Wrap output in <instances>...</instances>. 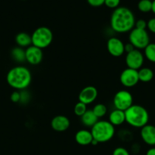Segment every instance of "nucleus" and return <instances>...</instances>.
<instances>
[{
	"instance_id": "obj_1",
	"label": "nucleus",
	"mask_w": 155,
	"mask_h": 155,
	"mask_svg": "<svg viewBox=\"0 0 155 155\" xmlns=\"http://www.w3.org/2000/svg\"><path fill=\"white\" fill-rule=\"evenodd\" d=\"M135 18L133 12L126 7L114 9L110 18V26L113 31L119 33L130 32L135 27Z\"/></svg>"
},
{
	"instance_id": "obj_2",
	"label": "nucleus",
	"mask_w": 155,
	"mask_h": 155,
	"mask_svg": "<svg viewBox=\"0 0 155 155\" xmlns=\"http://www.w3.org/2000/svg\"><path fill=\"white\" fill-rule=\"evenodd\" d=\"M9 86L15 90H25L30 85L32 75L30 71L24 66H16L9 70L6 76Z\"/></svg>"
},
{
	"instance_id": "obj_3",
	"label": "nucleus",
	"mask_w": 155,
	"mask_h": 155,
	"mask_svg": "<svg viewBox=\"0 0 155 155\" xmlns=\"http://www.w3.org/2000/svg\"><path fill=\"white\" fill-rule=\"evenodd\" d=\"M126 122L135 128H142L147 125L149 120V114L144 107L138 104H132L125 111Z\"/></svg>"
},
{
	"instance_id": "obj_4",
	"label": "nucleus",
	"mask_w": 155,
	"mask_h": 155,
	"mask_svg": "<svg viewBox=\"0 0 155 155\" xmlns=\"http://www.w3.org/2000/svg\"><path fill=\"white\" fill-rule=\"evenodd\" d=\"M91 129L93 138L98 143L109 142L115 136V127L108 120H98Z\"/></svg>"
},
{
	"instance_id": "obj_5",
	"label": "nucleus",
	"mask_w": 155,
	"mask_h": 155,
	"mask_svg": "<svg viewBox=\"0 0 155 155\" xmlns=\"http://www.w3.org/2000/svg\"><path fill=\"white\" fill-rule=\"evenodd\" d=\"M32 45L40 49L50 46L53 40V33L46 27H40L33 32L31 35Z\"/></svg>"
},
{
	"instance_id": "obj_6",
	"label": "nucleus",
	"mask_w": 155,
	"mask_h": 155,
	"mask_svg": "<svg viewBox=\"0 0 155 155\" xmlns=\"http://www.w3.org/2000/svg\"><path fill=\"white\" fill-rule=\"evenodd\" d=\"M129 42L134 46L135 49H144L150 43V37L146 30H140L134 27L129 36Z\"/></svg>"
},
{
	"instance_id": "obj_7",
	"label": "nucleus",
	"mask_w": 155,
	"mask_h": 155,
	"mask_svg": "<svg viewBox=\"0 0 155 155\" xmlns=\"http://www.w3.org/2000/svg\"><path fill=\"white\" fill-rule=\"evenodd\" d=\"M133 104V96L127 90H120L115 94L113 105L115 109L126 111Z\"/></svg>"
},
{
	"instance_id": "obj_8",
	"label": "nucleus",
	"mask_w": 155,
	"mask_h": 155,
	"mask_svg": "<svg viewBox=\"0 0 155 155\" xmlns=\"http://www.w3.org/2000/svg\"><path fill=\"white\" fill-rule=\"evenodd\" d=\"M121 84L126 88H132L139 82L138 71L127 68L123 70L119 77Z\"/></svg>"
},
{
	"instance_id": "obj_9",
	"label": "nucleus",
	"mask_w": 155,
	"mask_h": 155,
	"mask_svg": "<svg viewBox=\"0 0 155 155\" xmlns=\"http://www.w3.org/2000/svg\"><path fill=\"white\" fill-rule=\"evenodd\" d=\"M144 54L138 49H134L131 52L127 53L126 56V64L131 69L138 71L144 64Z\"/></svg>"
},
{
	"instance_id": "obj_10",
	"label": "nucleus",
	"mask_w": 155,
	"mask_h": 155,
	"mask_svg": "<svg viewBox=\"0 0 155 155\" xmlns=\"http://www.w3.org/2000/svg\"><path fill=\"white\" fill-rule=\"evenodd\" d=\"M108 52L113 57L118 58L125 53V44L117 37H110L106 43Z\"/></svg>"
},
{
	"instance_id": "obj_11",
	"label": "nucleus",
	"mask_w": 155,
	"mask_h": 155,
	"mask_svg": "<svg viewBox=\"0 0 155 155\" xmlns=\"http://www.w3.org/2000/svg\"><path fill=\"white\" fill-rule=\"evenodd\" d=\"M43 57V51L40 48L31 45L25 49L26 61L31 65H37L41 63Z\"/></svg>"
},
{
	"instance_id": "obj_12",
	"label": "nucleus",
	"mask_w": 155,
	"mask_h": 155,
	"mask_svg": "<svg viewBox=\"0 0 155 155\" xmlns=\"http://www.w3.org/2000/svg\"><path fill=\"white\" fill-rule=\"evenodd\" d=\"M98 95V91L94 86H88L81 90L78 95V100L80 102L86 105L94 102Z\"/></svg>"
},
{
	"instance_id": "obj_13",
	"label": "nucleus",
	"mask_w": 155,
	"mask_h": 155,
	"mask_svg": "<svg viewBox=\"0 0 155 155\" xmlns=\"http://www.w3.org/2000/svg\"><path fill=\"white\" fill-rule=\"evenodd\" d=\"M70 127V120L64 115H57L51 120V127L56 132L66 131Z\"/></svg>"
},
{
	"instance_id": "obj_14",
	"label": "nucleus",
	"mask_w": 155,
	"mask_h": 155,
	"mask_svg": "<svg viewBox=\"0 0 155 155\" xmlns=\"http://www.w3.org/2000/svg\"><path fill=\"white\" fill-rule=\"evenodd\" d=\"M141 137L143 142L150 146L155 145V127L147 124L141 129Z\"/></svg>"
},
{
	"instance_id": "obj_15",
	"label": "nucleus",
	"mask_w": 155,
	"mask_h": 155,
	"mask_svg": "<svg viewBox=\"0 0 155 155\" xmlns=\"http://www.w3.org/2000/svg\"><path fill=\"white\" fill-rule=\"evenodd\" d=\"M74 139L78 145L81 146H87L91 145L94 138L91 131L88 130H81L75 133Z\"/></svg>"
},
{
	"instance_id": "obj_16",
	"label": "nucleus",
	"mask_w": 155,
	"mask_h": 155,
	"mask_svg": "<svg viewBox=\"0 0 155 155\" xmlns=\"http://www.w3.org/2000/svg\"><path fill=\"white\" fill-rule=\"evenodd\" d=\"M109 122L114 127L120 126L126 122L125 111L118 109H114L109 114Z\"/></svg>"
},
{
	"instance_id": "obj_17",
	"label": "nucleus",
	"mask_w": 155,
	"mask_h": 155,
	"mask_svg": "<svg viewBox=\"0 0 155 155\" xmlns=\"http://www.w3.org/2000/svg\"><path fill=\"white\" fill-rule=\"evenodd\" d=\"M15 42H16L18 46L21 48H26L32 45L31 35L28 34L24 32L18 33L15 36Z\"/></svg>"
},
{
	"instance_id": "obj_18",
	"label": "nucleus",
	"mask_w": 155,
	"mask_h": 155,
	"mask_svg": "<svg viewBox=\"0 0 155 155\" xmlns=\"http://www.w3.org/2000/svg\"><path fill=\"white\" fill-rule=\"evenodd\" d=\"M98 118L95 116L92 110H88L81 117V121L82 124L86 127H91L98 121Z\"/></svg>"
},
{
	"instance_id": "obj_19",
	"label": "nucleus",
	"mask_w": 155,
	"mask_h": 155,
	"mask_svg": "<svg viewBox=\"0 0 155 155\" xmlns=\"http://www.w3.org/2000/svg\"><path fill=\"white\" fill-rule=\"evenodd\" d=\"M139 81L148 83L153 78V72L148 68H141L138 71Z\"/></svg>"
},
{
	"instance_id": "obj_20",
	"label": "nucleus",
	"mask_w": 155,
	"mask_h": 155,
	"mask_svg": "<svg viewBox=\"0 0 155 155\" xmlns=\"http://www.w3.org/2000/svg\"><path fill=\"white\" fill-rule=\"evenodd\" d=\"M11 55L12 58L18 63H22V62L26 61L25 59V50L23 48L19 46L15 47L12 49L11 51Z\"/></svg>"
},
{
	"instance_id": "obj_21",
	"label": "nucleus",
	"mask_w": 155,
	"mask_h": 155,
	"mask_svg": "<svg viewBox=\"0 0 155 155\" xmlns=\"http://www.w3.org/2000/svg\"><path fill=\"white\" fill-rule=\"evenodd\" d=\"M144 56L149 61L155 63V43H149L144 48Z\"/></svg>"
},
{
	"instance_id": "obj_22",
	"label": "nucleus",
	"mask_w": 155,
	"mask_h": 155,
	"mask_svg": "<svg viewBox=\"0 0 155 155\" xmlns=\"http://www.w3.org/2000/svg\"><path fill=\"white\" fill-rule=\"evenodd\" d=\"M92 111L94 112L95 116L99 119V118L103 117L106 114V113H107V107H106L105 104L99 103V104L94 105V107L92 109Z\"/></svg>"
},
{
	"instance_id": "obj_23",
	"label": "nucleus",
	"mask_w": 155,
	"mask_h": 155,
	"mask_svg": "<svg viewBox=\"0 0 155 155\" xmlns=\"http://www.w3.org/2000/svg\"><path fill=\"white\" fill-rule=\"evenodd\" d=\"M138 8L143 13H147L152 10V1L150 0H140L138 3Z\"/></svg>"
},
{
	"instance_id": "obj_24",
	"label": "nucleus",
	"mask_w": 155,
	"mask_h": 155,
	"mask_svg": "<svg viewBox=\"0 0 155 155\" xmlns=\"http://www.w3.org/2000/svg\"><path fill=\"white\" fill-rule=\"evenodd\" d=\"M87 110H88V109H87V105L85 104H84V103L78 101V102L74 105V113L76 116L80 117H81Z\"/></svg>"
},
{
	"instance_id": "obj_25",
	"label": "nucleus",
	"mask_w": 155,
	"mask_h": 155,
	"mask_svg": "<svg viewBox=\"0 0 155 155\" xmlns=\"http://www.w3.org/2000/svg\"><path fill=\"white\" fill-rule=\"evenodd\" d=\"M120 0H105L104 5L109 8L115 9L119 7Z\"/></svg>"
},
{
	"instance_id": "obj_26",
	"label": "nucleus",
	"mask_w": 155,
	"mask_h": 155,
	"mask_svg": "<svg viewBox=\"0 0 155 155\" xmlns=\"http://www.w3.org/2000/svg\"><path fill=\"white\" fill-rule=\"evenodd\" d=\"M112 155H130L129 151L123 147H118L112 151Z\"/></svg>"
},
{
	"instance_id": "obj_27",
	"label": "nucleus",
	"mask_w": 155,
	"mask_h": 155,
	"mask_svg": "<svg viewBox=\"0 0 155 155\" xmlns=\"http://www.w3.org/2000/svg\"><path fill=\"white\" fill-rule=\"evenodd\" d=\"M10 99L12 102L14 103H18L21 101V92L19 91H14L12 94H11Z\"/></svg>"
},
{
	"instance_id": "obj_28",
	"label": "nucleus",
	"mask_w": 155,
	"mask_h": 155,
	"mask_svg": "<svg viewBox=\"0 0 155 155\" xmlns=\"http://www.w3.org/2000/svg\"><path fill=\"white\" fill-rule=\"evenodd\" d=\"M135 27L140 30H146L147 28V22L143 19H139L135 21Z\"/></svg>"
},
{
	"instance_id": "obj_29",
	"label": "nucleus",
	"mask_w": 155,
	"mask_h": 155,
	"mask_svg": "<svg viewBox=\"0 0 155 155\" xmlns=\"http://www.w3.org/2000/svg\"><path fill=\"white\" fill-rule=\"evenodd\" d=\"M87 2L92 7H100L104 5L105 0H87Z\"/></svg>"
},
{
	"instance_id": "obj_30",
	"label": "nucleus",
	"mask_w": 155,
	"mask_h": 155,
	"mask_svg": "<svg viewBox=\"0 0 155 155\" xmlns=\"http://www.w3.org/2000/svg\"><path fill=\"white\" fill-rule=\"evenodd\" d=\"M147 27L151 33H155V18H151L147 21Z\"/></svg>"
},
{
	"instance_id": "obj_31",
	"label": "nucleus",
	"mask_w": 155,
	"mask_h": 155,
	"mask_svg": "<svg viewBox=\"0 0 155 155\" xmlns=\"http://www.w3.org/2000/svg\"><path fill=\"white\" fill-rule=\"evenodd\" d=\"M21 92V101L20 102H22V103H25V102H27L29 100V94L27 93V92H26V91L24 90H22Z\"/></svg>"
},
{
	"instance_id": "obj_32",
	"label": "nucleus",
	"mask_w": 155,
	"mask_h": 155,
	"mask_svg": "<svg viewBox=\"0 0 155 155\" xmlns=\"http://www.w3.org/2000/svg\"><path fill=\"white\" fill-rule=\"evenodd\" d=\"M134 49H135V48H134V46L130 43V42H129V43L125 45V52H126V54L131 52V51H133Z\"/></svg>"
},
{
	"instance_id": "obj_33",
	"label": "nucleus",
	"mask_w": 155,
	"mask_h": 155,
	"mask_svg": "<svg viewBox=\"0 0 155 155\" xmlns=\"http://www.w3.org/2000/svg\"><path fill=\"white\" fill-rule=\"evenodd\" d=\"M146 155H155V147L149 148L146 152Z\"/></svg>"
},
{
	"instance_id": "obj_34",
	"label": "nucleus",
	"mask_w": 155,
	"mask_h": 155,
	"mask_svg": "<svg viewBox=\"0 0 155 155\" xmlns=\"http://www.w3.org/2000/svg\"><path fill=\"white\" fill-rule=\"evenodd\" d=\"M151 12H153V14H155V0L152 1V10Z\"/></svg>"
},
{
	"instance_id": "obj_35",
	"label": "nucleus",
	"mask_w": 155,
	"mask_h": 155,
	"mask_svg": "<svg viewBox=\"0 0 155 155\" xmlns=\"http://www.w3.org/2000/svg\"><path fill=\"white\" fill-rule=\"evenodd\" d=\"M98 144H99V143L97 142V141L94 140V139H93V141H92V142H91V145H98Z\"/></svg>"
},
{
	"instance_id": "obj_36",
	"label": "nucleus",
	"mask_w": 155,
	"mask_h": 155,
	"mask_svg": "<svg viewBox=\"0 0 155 155\" xmlns=\"http://www.w3.org/2000/svg\"><path fill=\"white\" fill-rule=\"evenodd\" d=\"M21 1H26V0H21Z\"/></svg>"
}]
</instances>
